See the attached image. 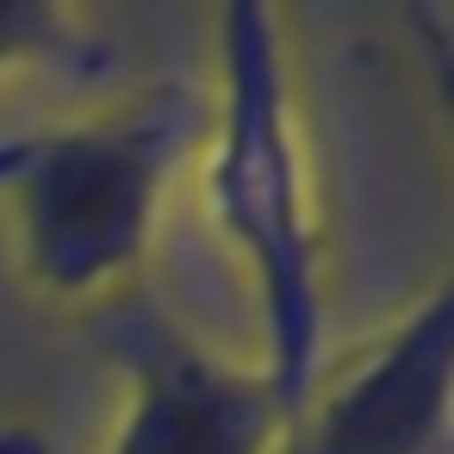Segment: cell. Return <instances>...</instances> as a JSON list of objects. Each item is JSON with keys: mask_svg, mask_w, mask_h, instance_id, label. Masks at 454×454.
<instances>
[{"mask_svg": "<svg viewBox=\"0 0 454 454\" xmlns=\"http://www.w3.org/2000/svg\"><path fill=\"white\" fill-rule=\"evenodd\" d=\"M206 206L224 243L243 255L262 311V373L299 417L324 361V237L311 200V162L293 113L280 26L262 7L224 13L218 100L206 113Z\"/></svg>", "mask_w": 454, "mask_h": 454, "instance_id": "1", "label": "cell"}, {"mask_svg": "<svg viewBox=\"0 0 454 454\" xmlns=\"http://www.w3.org/2000/svg\"><path fill=\"white\" fill-rule=\"evenodd\" d=\"M212 94L156 88L119 113L0 144V200L20 268L63 305H100L144 268L175 175L206 144Z\"/></svg>", "mask_w": 454, "mask_h": 454, "instance_id": "2", "label": "cell"}, {"mask_svg": "<svg viewBox=\"0 0 454 454\" xmlns=\"http://www.w3.org/2000/svg\"><path fill=\"white\" fill-rule=\"evenodd\" d=\"M88 324L125 367L106 454H280L293 411L262 361H224L137 286L100 299Z\"/></svg>", "mask_w": 454, "mask_h": 454, "instance_id": "3", "label": "cell"}, {"mask_svg": "<svg viewBox=\"0 0 454 454\" xmlns=\"http://www.w3.org/2000/svg\"><path fill=\"white\" fill-rule=\"evenodd\" d=\"M454 293H423L293 417L280 454H448Z\"/></svg>", "mask_w": 454, "mask_h": 454, "instance_id": "4", "label": "cell"}, {"mask_svg": "<svg viewBox=\"0 0 454 454\" xmlns=\"http://www.w3.org/2000/svg\"><path fill=\"white\" fill-rule=\"evenodd\" d=\"M69 38H75V20L69 13H51V7H0V75L20 69V63H38V57H69Z\"/></svg>", "mask_w": 454, "mask_h": 454, "instance_id": "5", "label": "cell"}, {"mask_svg": "<svg viewBox=\"0 0 454 454\" xmlns=\"http://www.w3.org/2000/svg\"><path fill=\"white\" fill-rule=\"evenodd\" d=\"M0 454H44V435H32V429H0Z\"/></svg>", "mask_w": 454, "mask_h": 454, "instance_id": "6", "label": "cell"}]
</instances>
